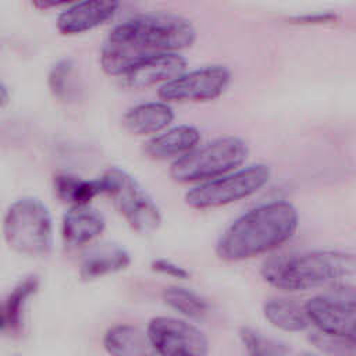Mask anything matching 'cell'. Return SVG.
I'll return each mask as SVG.
<instances>
[{
  "instance_id": "1",
  "label": "cell",
  "mask_w": 356,
  "mask_h": 356,
  "mask_svg": "<svg viewBox=\"0 0 356 356\" xmlns=\"http://www.w3.org/2000/svg\"><path fill=\"white\" fill-rule=\"evenodd\" d=\"M195 40L193 24L179 14H136L110 31L100 50V65L106 74L122 76L152 57L191 47Z\"/></svg>"
},
{
  "instance_id": "2",
  "label": "cell",
  "mask_w": 356,
  "mask_h": 356,
  "mask_svg": "<svg viewBox=\"0 0 356 356\" xmlns=\"http://www.w3.org/2000/svg\"><path fill=\"white\" fill-rule=\"evenodd\" d=\"M298 228V209L291 202L273 200L236 217L222 231L214 250L224 261L250 260L286 243Z\"/></svg>"
},
{
  "instance_id": "3",
  "label": "cell",
  "mask_w": 356,
  "mask_h": 356,
  "mask_svg": "<svg viewBox=\"0 0 356 356\" xmlns=\"http://www.w3.org/2000/svg\"><path fill=\"white\" fill-rule=\"evenodd\" d=\"M356 274V254L337 249H317L278 254L260 270L266 284L286 292H305L343 282Z\"/></svg>"
},
{
  "instance_id": "4",
  "label": "cell",
  "mask_w": 356,
  "mask_h": 356,
  "mask_svg": "<svg viewBox=\"0 0 356 356\" xmlns=\"http://www.w3.org/2000/svg\"><path fill=\"white\" fill-rule=\"evenodd\" d=\"M3 234L7 246L15 253L28 257L47 256L54 243L49 207L33 196L17 199L4 214Z\"/></svg>"
},
{
  "instance_id": "5",
  "label": "cell",
  "mask_w": 356,
  "mask_h": 356,
  "mask_svg": "<svg viewBox=\"0 0 356 356\" xmlns=\"http://www.w3.org/2000/svg\"><path fill=\"white\" fill-rule=\"evenodd\" d=\"M248 156L249 146L242 138L221 136L174 160L170 177L178 184H203L239 170Z\"/></svg>"
},
{
  "instance_id": "6",
  "label": "cell",
  "mask_w": 356,
  "mask_h": 356,
  "mask_svg": "<svg viewBox=\"0 0 356 356\" xmlns=\"http://www.w3.org/2000/svg\"><path fill=\"white\" fill-rule=\"evenodd\" d=\"M100 179L104 193L113 199L115 209L134 231L147 235L160 228L161 210L135 177L124 168L110 167Z\"/></svg>"
},
{
  "instance_id": "7",
  "label": "cell",
  "mask_w": 356,
  "mask_h": 356,
  "mask_svg": "<svg viewBox=\"0 0 356 356\" xmlns=\"http://www.w3.org/2000/svg\"><path fill=\"white\" fill-rule=\"evenodd\" d=\"M270 179L271 168L267 164H252L220 178L197 184L185 193L184 200L191 209H217L257 193Z\"/></svg>"
},
{
  "instance_id": "8",
  "label": "cell",
  "mask_w": 356,
  "mask_h": 356,
  "mask_svg": "<svg viewBox=\"0 0 356 356\" xmlns=\"http://www.w3.org/2000/svg\"><path fill=\"white\" fill-rule=\"evenodd\" d=\"M303 306L314 331L348 338L356 323V286L346 282L330 285Z\"/></svg>"
},
{
  "instance_id": "9",
  "label": "cell",
  "mask_w": 356,
  "mask_h": 356,
  "mask_svg": "<svg viewBox=\"0 0 356 356\" xmlns=\"http://www.w3.org/2000/svg\"><path fill=\"white\" fill-rule=\"evenodd\" d=\"M147 337L159 356H209L207 335L182 317L156 316L146 327Z\"/></svg>"
},
{
  "instance_id": "10",
  "label": "cell",
  "mask_w": 356,
  "mask_h": 356,
  "mask_svg": "<svg viewBox=\"0 0 356 356\" xmlns=\"http://www.w3.org/2000/svg\"><path fill=\"white\" fill-rule=\"evenodd\" d=\"M231 70L224 64L203 65L185 71L160 86L159 97L165 103H200L220 97L231 83Z\"/></svg>"
},
{
  "instance_id": "11",
  "label": "cell",
  "mask_w": 356,
  "mask_h": 356,
  "mask_svg": "<svg viewBox=\"0 0 356 356\" xmlns=\"http://www.w3.org/2000/svg\"><path fill=\"white\" fill-rule=\"evenodd\" d=\"M118 1H75L63 8L56 19L61 35H78L107 22L118 10Z\"/></svg>"
},
{
  "instance_id": "12",
  "label": "cell",
  "mask_w": 356,
  "mask_h": 356,
  "mask_svg": "<svg viewBox=\"0 0 356 356\" xmlns=\"http://www.w3.org/2000/svg\"><path fill=\"white\" fill-rule=\"evenodd\" d=\"M186 70V60L179 53H167L152 57L122 75V83L131 89H145L165 85Z\"/></svg>"
},
{
  "instance_id": "13",
  "label": "cell",
  "mask_w": 356,
  "mask_h": 356,
  "mask_svg": "<svg viewBox=\"0 0 356 356\" xmlns=\"http://www.w3.org/2000/svg\"><path fill=\"white\" fill-rule=\"evenodd\" d=\"M106 229L104 216L90 204L70 206L61 220V236L68 246H82Z\"/></svg>"
},
{
  "instance_id": "14",
  "label": "cell",
  "mask_w": 356,
  "mask_h": 356,
  "mask_svg": "<svg viewBox=\"0 0 356 356\" xmlns=\"http://www.w3.org/2000/svg\"><path fill=\"white\" fill-rule=\"evenodd\" d=\"M131 264L129 252L114 242H103L88 249L79 264V277L83 281H95L106 275L120 273Z\"/></svg>"
},
{
  "instance_id": "15",
  "label": "cell",
  "mask_w": 356,
  "mask_h": 356,
  "mask_svg": "<svg viewBox=\"0 0 356 356\" xmlns=\"http://www.w3.org/2000/svg\"><path fill=\"white\" fill-rule=\"evenodd\" d=\"M199 142L200 131L193 125L181 124L152 136L145 143L143 152L153 160H177L197 147Z\"/></svg>"
},
{
  "instance_id": "16",
  "label": "cell",
  "mask_w": 356,
  "mask_h": 356,
  "mask_svg": "<svg viewBox=\"0 0 356 356\" xmlns=\"http://www.w3.org/2000/svg\"><path fill=\"white\" fill-rule=\"evenodd\" d=\"M174 110L163 100L145 102L129 107L122 115L124 128L136 136H154L170 128Z\"/></svg>"
},
{
  "instance_id": "17",
  "label": "cell",
  "mask_w": 356,
  "mask_h": 356,
  "mask_svg": "<svg viewBox=\"0 0 356 356\" xmlns=\"http://www.w3.org/2000/svg\"><path fill=\"white\" fill-rule=\"evenodd\" d=\"M108 356H159L147 332L132 324L110 327L102 339Z\"/></svg>"
},
{
  "instance_id": "18",
  "label": "cell",
  "mask_w": 356,
  "mask_h": 356,
  "mask_svg": "<svg viewBox=\"0 0 356 356\" xmlns=\"http://www.w3.org/2000/svg\"><path fill=\"white\" fill-rule=\"evenodd\" d=\"M39 284V277L31 274L19 280L6 295L1 306V331L4 334L15 335L21 331L25 307L29 299L38 292Z\"/></svg>"
},
{
  "instance_id": "19",
  "label": "cell",
  "mask_w": 356,
  "mask_h": 356,
  "mask_svg": "<svg viewBox=\"0 0 356 356\" xmlns=\"http://www.w3.org/2000/svg\"><path fill=\"white\" fill-rule=\"evenodd\" d=\"M263 317L266 321L284 332H303L309 330L310 321L307 318L303 305L285 298H271L263 303Z\"/></svg>"
},
{
  "instance_id": "20",
  "label": "cell",
  "mask_w": 356,
  "mask_h": 356,
  "mask_svg": "<svg viewBox=\"0 0 356 356\" xmlns=\"http://www.w3.org/2000/svg\"><path fill=\"white\" fill-rule=\"evenodd\" d=\"M53 191L61 202L70 206H82L90 204L97 195L104 193V186L100 177L96 179H85L74 174L63 172L53 178Z\"/></svg>"
},
{
  "instance_id": "21",
  "label": "cell",
  "mask_w": 356,
  "mask_h": 356,
  "mask_svg": "<svg viewBox=\"0 0 356 356\" xmlns=\"http://www.w3.org/2000/svg\"><path fill=\"white\" fill-rule=\"evenodd\" d=\"M161 298L171 310L177 312L182 318L189 321H200L210 312L207 299L186 286L170 285L163 289Z\"/></svg>"
},
{
  "instance_id": "22",
  "label": "cell",
  "mask_w": 356,
  "mask_h": 356,
  "mask_svg": "<svg viewBox=\"0 0 356 356\" xmlns=\"http://www.w3.org/2000/svg\"><path fill=\"white\" fill-rule=\"evenodd\" d=\"M238 337L248 356H286L289 352L284 342L248 325L239 328Z\"/></svg>"
},
{
  "instance_id": "23",
  "label": "cell",
  "mask_w": 356,
  "mask_h": 356,
  "mask_svg": "<svg viewBox=\"0 0 356 356\" xmlns=\"http://www.w3.org/2000/svg\"><path fill=\"white\" fill-rule=\"evenodd\" d=\"M49 89L54 97L63 102H70L78 93L75 79V64L70 57L60 58L49 71Z\"/></svg>"
},
{
  "instance_id": "24",
  "label": "cell",
  "mask_w": 356,
  "mask_h": 356,
  "mask_svg": "<svg viewBox=\"0 0 356 356\" xmlns=\"http://www.w3.org/2000/svg\"><path fill=\"white\" fill-rule=\"evenodd\" d=\"M150 268L161 275H167L175 280H188L191 277V273L181 264L167 259V257H157L153 259L150 263Z\"/></svg>"
},
{
  "instance_id": "25",
  "label": "cell",
  "mask_w": 356,
  "mask_h": 356,
  "mask_svg": "<svg viewBox=\"0 0 356 356\" xmlns=\"http://www.w3.org/2000/svg\"><path fill=\"white\" fill-rule=\"evenodd\" d=\"M70 3L68 1H49V0H39V1H32V6L38 7V8H57V7H61V6H68Z\"/></svg>"
},
{
  "instance_id": "26",
  "label": "cell",
  "mask_w": 356,
  "mask_h": 356,
  "mask_svg": "<svg viewBox=\"0 0 356 356\" xmlns=\"http://www.w3.org/2000/svg\"><path fill=\"white\" fill-rule=\"evenodd\" d=\"M8 102H10L8 89H7L6 83L3 82V83H1V86H0V104H1V107H6Z\"/></svg>"
},
{
  "instance_id": "27",
  "label": "cell",
  "mask_w": 356,
  "mask_h": 356,
  "mask_svg": "<svg viewBox=\"0 0 356 356\" xmlns=\"http://www.w3.org/2000/svg\"><path fill=\"white\" fill-rule=\"evenodd\" d=\"M348 341L352 345V348L356 350V323H355V325L352 327V330H350V332L348 335Z\"/></svg>"
},
{
  "instance_id": "28",
  "label": "cell",
  "mask_w": 356,
  "mask_h": 356,
  "mask_svg": "<svg viewBox=\"0 0 356 356\" xmlns=\"http://www.w3.org/2000/svg\"><path fill=\"white\" fill-rule=\"evenodd\" d=\"M299 356H325V355H323L320 352H303Z\"/></svg>"
}]
</instances>
